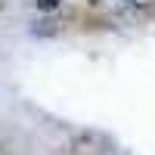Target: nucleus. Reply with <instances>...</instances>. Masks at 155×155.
<instances>
[{
	"label": "nucleus",
	"mask_w": 155,
	"mask_h": 155,
	"mask_svg": "<svg viewBox=\"0 0 155 155\" xmlns=\"http://www.w3.org/2000/svg\"><path fill=\"white\" fill-rule=\"evenodd\" d=\"M56 6H59V0H37V9H44V12L56 9Z\"/></svg>",
	"instance_id": "obj_1"
}]
</instances>
